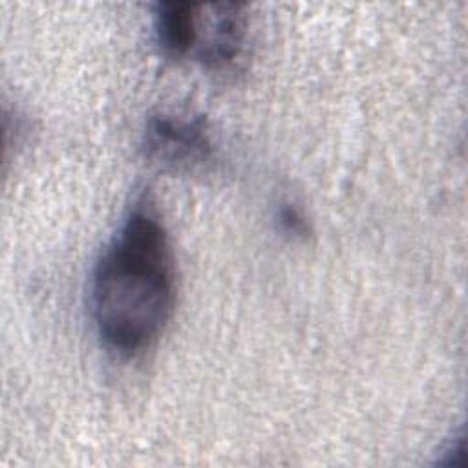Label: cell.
I'll return each instance as SVG.
<instances>
[{
  "instance_id": "5b68a950",
  "label": "cell",
  "mask_w": 468,
  "mask_h": 468,
  "mask_svg": "<svg viewBox=\"0 0 468 468\" xmlns=\"http://www.w3.org/2000/svg\"><path fill=\"white\" fill-rule=\"evenodd\" d=\"M280 223L291 234H298V236L307 234V221L300 214V210H296L294 207H282L280 208Z\"/></svg>"
},
{
  "instance_id": "6da1fadb",
  "label": "cell",
  "mask_w": 468,
  "mask_h": 468,
  "mask_svg": "<svg viewBox=\"0 0 468 468\" xmlns=\"http://www.w3.org/2000/svg\"><path fill=\"white\" fill-rule=\"evenodd\" d=\"M174 300L170 239L154 207L141 199L95 263L90 285L93 324L108 349L135 356L161 336Z\"/></svg>"
},
{
  "instance_id": "3957f363",
  "label": "cell",
  "mask_w": 468,
  "mask_h": 468,
  "mask_svg": "<svg viewBox=\"0 0 468 468\" xmlns=\"http://www.w3.org/2000/svg\"><path fill=\"white\" fill-rule=\"evenodd\" d=\"M245 4L199 5L194 57L210 69L229 68L239 58L247 40Z\"/></svg>"
},
{
  "instance_id": "7a4b0ae2",
  "label": "cell",
  "mask_w": 468,
  "mask_h": 468,
  "mask_svg": "<svg viewBox=\"0 0 468 468\" xmlns=\"http://www.w3.org/2000/svg\"><path fill=\"white\" fill-rule=\"evenodd\" d=\"M146 157L174 174H196L214 161V141L203 117L157 113L146 121L143 133Z\"/></svg>"
},
{
  "instance_id": "277c9868",
  "label": "cell",
  "mask_w": 468,
  "mask_h": 468,
  "mask_svg": "<svg viewBox=\"0 0 468 468\" xmlns=\"http://www.w3.org/2000/svg\"><path fill=\"white\" fill-rule=\"evenodd\" d=\"M199 4L159 2L154 9V35L161 51L170 58L194 55L197 44Z\"/></svg>"
}]
</instances>
